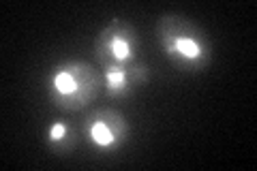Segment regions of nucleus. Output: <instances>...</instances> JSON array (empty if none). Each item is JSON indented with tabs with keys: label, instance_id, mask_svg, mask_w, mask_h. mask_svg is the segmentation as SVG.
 <instances>
[{
	"label": "nucleus",
	"instance_id": "f257e3e1",
	"mask_svg": "<svg viewBox=\"0 0 257 171\" xmlns=\"http://www.w3.org/2000/svg\"><path fill=\"white\" fill-rule=\"evenodd\" d=\"M157 41L167 60L178 71H204L212 60V47L206 32L195 22L178 13H165L157 20Z\"/></svg>",
	"mask_w": 257,
	"mask_h": 171
},
{
	"label": "nucleus",
	"instance_id": "f03ea898",
	"mask_svg": "<svg viewBox=\"0 0 257 171\" xmlns=\"http://www.w3.org/2000/svg\"><path fill=\"white\" fill-rule=\"evenodd\" d=\"M105 86L103 73L86 60H64L47 73V96L62 111L88 107Z\"/></svg>",
	"mask_w": 257,
	"mask_h": 171
},
{
	"label": "nucleus",
	"instance_id": "7ed1b4c3",
	"mask_svg": "<svg viewBox=\"0 0 257 171\" xmlns=\"http://www.w3.org/2000/svg\"><path fill=\"white\" fill-rule=\"evenodd\" d=\"M140 37L133 24L124 20H111L103 28L94 41V56L101 69L109 67H126L138 62Z\"/></svg>",
	"mask_w": 257,
	"mask_h": 171
},
{
	"label": "nucleus",
	"instance_id": "20e7f679",
	"mask_svg": "<svg viewBox=\"0 0 257 171\" xmlns=\"http://www.w3.org/2000/svg\"><path fill=\"white\" fill-rule=\"evenodd\" d=\"M84 137L96 152H116L128 139V122L118 109L101 107L84 120Z\"/></svg>",
	"mask_w": 257,
	"mask_h": 171
},
{
	"label": "nucleus",
	"instance_id": "39448f33",
	"mask_svg": "<svg viewBox=\"0 0 257 171\" xmlns=\"http://www.w3.org/2000/svg\"><path fill=\"white\" fill-rule=\"evenodd\" d=\"M150 69L144 62H133L126 67H109L103 69V79H105V94L109 99H126L131 96L138 86L148 81Z\"/></svg>",
	"mask_w": 257,
	"mask_h": 171
},
{
	"label": "nucleus",
	"instance_id": "423d86ee",
	"mask_svg": "<svg viewBox=\"0 0 257 171\" xmlns=\"http://www.w3.org/2000/svg\"><path fill=\"white\" fill-rule=\"evenodd\" d=\"M45 143H47V148H50L52 152L64 154V152H69L71 148H73L75 139H73V133H71L69 124H64V122L56 120V122H52V124H50V128H47Z\"/></svg>",
	"mask_w": 257,
	"mask_h": 171
}]
</instances>
